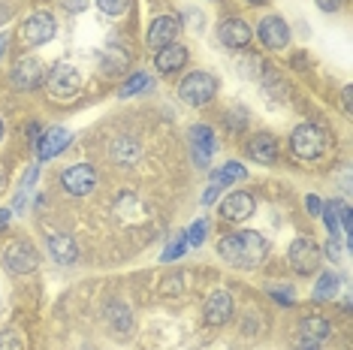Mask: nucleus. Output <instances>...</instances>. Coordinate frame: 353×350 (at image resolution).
Returning a JSON list of instances; mask_svg holds the SVG:
<instances>
[{
    "label": "nucleus",
    "instance_id": "nucleus-1",
    "mask_svg": "<svg viewBox=\"0 0 353 350\" xmlns=\"http://www.w3.org/2000/svg\"><path fill=\"white\" fill-rule=\"evenodd\" d=\"M218 254L232 269H256L263 260H266L269 242L260 233H254V229H236V233L221 238Z\"/></svg>",
    "mask_w": 353,
    "mask_h": 350
},
{
    "label": "nucleus",
    "instance_id": "nucleus-2",
    "mask_svg": "<svg viewBox=\"0 0 353 350\" xmlns=\"http://www.w3.org/2000/svg\"><path fill=\"white\" fill-rule=\"evenodd\" d=\"M218 94V79L196 70V73H188L179 82V100L188 103V106H205L208 100Z\"/></svg>",
    "mask_w": 353,
    "mask_h": 350
},
{
    "label": "nucleus",
    "instance_id": "nucleus-3",
    "mask_svg": "<svg viewBox=\"0 0 353 350\" xmlns=\"http://www.w3.org/2000/svg\"><path fill=\"white\" fill-rule=\"evenodd\" d=\"M290 151L299 161H317L326 151V133L317 124H299L290 133Z\"/></svg>",
    "mask_w": 353,
    "mask_h": 350
},
{
    "label": "nucleus",
    "instance_id": "nucleus-4",
    "mask_svg": "<svg viewBox=\"0 0 353 350\" xmlns=\"http://www.w3.org/2000/svg\"><path fill=\"white\" fill-rule=\"evenodd\" d=\"M3 266H6V272H12V275H30V272H37V266H39V254L28 238H12L3 248Z\"/></svg>",
    "mask_w": 353,
    "mask_h": 350
},
{
    "label": "nucleus",
    "instance_id": "nucleus-5",
    "mask_svg": "<svg viewBox=\"0 0 353 350\" xmlns=\"http://www.w3.org/2000/svg\"><path fill=\"white\" fill-rule=\"evenodd\" d=\"M287 260H290V269L296 275H311L320 269L323 254H320V245L311 236H299V238H293L290 251H287Z\"/></svg>",
    "mask_w": 353,
    "mask_h": 350
},
{
    "label": "nucleus",
    "instance_id": "nucleus-6",
    "mask_svg": "<svg viewBox=\"0 0 353 350\" xmlns=\"http://www.w3.org/2000/svg\"><path fill=\"white\" fill-rule=\"evenodd\" d=\"M46 85H49V94L58 100H67V97H76L79 88H82V76L73 63H54V67L46 73Z\"/></svg>",
    "mask_w": 353,
    "mask_h": 350
},
{
    "label": "nucleus",
    "instance_id": "nucleus-7",
    "mask_svg": "<svg viewBox=\"0 0 353 350\" xmlns=\"http://www.w3.org/2000/svg\"><path fill=\"white\" fill-rule=\"evenodd\" d=\"M61 185L70 196H88L94 187H97V172H94V166H88V163L70 166L67 172H61Z\"/></svg>",
    "mask_w": 353,
    "mask_h": 350
},
{
    "label": "nucleus",
    "instance_id": "nucleus-8",
    "mask_svg": "<svg viewBox=\"0 0 353 350\" xmlns=\"http://www.w3.org/2000/svg\"><path fill=\"white\" fill-rule=\"evenodd\" d=\"M256 34H260V43L266 45V49H287V45H290V28H287V21L281 19V15L260 19Z\"/></svg>",
    "mask_w": 353,
    "mask_h": 350
},
{
    "label": "nucleus",
    "instance_id": "nucleus-9",
    "mask_svg": "<svg viewBox=\"0 0 353 350\" xmlns=\"http://www.w3.org/2000/svg\"><path fill=\"white\" fill-rule=\"evenodd\" d=\"M21 37H25V45H43V43H49V39L54 37V19H52V12L37 10L25 21V25H21Z\"/></svg>",
    "mask_w": 353,
    "mask_h": 350
},
{
    "label": "nucleus",
    "instance_id": "nucleus-10",
    "mask_svg": "<svg viewBox=\"0 0 353 350\" xmlns=\"http://www.w3.org/2000/svg\"><path fill=\"white\" fill-rule=\"evenodd\" d=\"M179 34H181V21L175 15H157L148 28V45L154 52H160L163 45H172Z\"/></svg>",
    "mask_w": 353,
    "mask_h": 350
},
{
    "label": "nucleus",
    "instance_id": "nucleus-11",
    "mask_svg": "<svg viewBox=\"0 0 353 350\" xmlns=\"http://www.w3.org/2000/svg\"><path fill=\"white\" fill-rule=\"evenodd\" d=\"M70 139H73V133H70L67 127H49V130L39 133V139L34 142L37 157L39 161H52V157H58L61 151L70 145Z\"/></svg>",
    "mask_w": 353,
    "mask_h": 350
},
{
    "label": "nucleus",
    "instance_id": "nucleus-12",
    "mask_svg": "<svg viewBox=\"0 0 353 350\" xmlns=\"http://www.w3.org/2000/svg\"><path fill=\"white\" fill-rule=\"evenodd\" d=\"M203 317L208 326H223L232 317V296L227 290H214L208 293L203 302Z\"/></svg>",
    "mask_w": 353,
    "mask_h": 350
},
{
    "label": "nucleus",
    "instance_id": "nucleus-13",
    "mask_svg": "<svg viewBox=\"0 0 353 350\" xmlns=\"http://www.w3.org/2000/svg\"><path fill=\"white\" fill-rule=\"evenodd\" d=\"M10 79H12L15 88H21V91H30V88H37V85L46 82V67L37 58H25V61H19L12 67Z\"/></svg>",
    "mask_w": 353,
    "mask_h": 350
},
{
    "label": "nucleus",
    "instance_id": "nucleus-14",
    "mask_svg": "<svg viewBox=\"0 0 353 350\" xmlns=\"http://www.w3.org/2000/svg\"><path fill=\"white\" fill-rule=\"evenodd\" d=\"M190 151H194V163L196 166H208L212 163V157H214V133H212V127H205V124H196L194 130H190Z\"/></svg>",
    "mask_w": 353,
    "mask_h": 350
},
{
    "label": "nucleus",
    "instance_id": "nucleus-15",
    "mask_svg": "<svg viewBox=\"0 0 353 350\" xmlns=\"http://www.w3.org/2000/svg\"><path fill=\"white\" fill-rule=\"evenodd\" d=\"M245 151H248V157L251 161H256V163H263V166H272L278 161V139L272 136V133H254L251 139H248V145H245Z\"/></svg>",
    "mask_w": 353,
    "mask_h": 350
},
{
    "label": "nucleus",
    "instance_id": "nucleus-16",
    "mask_svg": "<svg viewBox=\"0 0 353 350\" xmlns=\"http://www.w3.org/2000/svg\"><path fill=\"white\" fill-rule=\"evenodd\" d=\"M251 37H254V30L242 19H223L218 25V39L227 49H245L251 43Z\"/></svg>",
    "mask_w": 353,
    "mask_h": 350
},
{
    "label": "nucleus",
    "instance_id": "nucleus-17",
    "mask_svg": "<svg viewBox=\"0 0 353 350\" xmlns=\"http://www.w3.org/2000/svg\"><path fill=\"white\" fill-rule=\"evenodd\" d=\"M254 214V196L245 194V190H232L227 200L221 203V218L227 220H236V224H242Z\"/></svg>",
    "mask_w": 353,
    "mask_h": 350
},
{
    "label": "nucleus",
    "instance_id": "nucleus-18",
    "mask_svg": "<svg viewBox=\"0 0 353 350\" xmlns=\"http://www.w3.org/2000/svg\"><path fill=\"white\" fill-rule=\"evenodd\" d=\"M188 63V49L184 45H163L157 54H154V67L160 70L163 76H172V73H179V70Z\"/></svg>",
    "mask_w": 353,
    "mask_h": 350
},
{
    "label": "nucleus",
    "instance_id": "nucleus-19",
    "mask_svg": "<svg viewBox=\"0 0 353 350\" xmlns=\"http://www.w3.org/2000/svg\"><path fill=\"white\" fill-rule=\"evenodd\" d=\"M49 254L61 262V266H67V262H76V257H79L76 242L70 236H52L49 238Z\"/></svg>",
    "mask_w": 353,
    "mask_h": 350
},
{
    "label": "nucleus",
    "instance_id": "nucleus-20",
    "mask_svg": "<svg viewBox=\"0 0 353 350\" xmlns=\"http://www.w3.org/2000/svg\"><path fill=\"white\" fill-rule=\"evenodd\" d=\"M242 178H248V169H245V163H239V161H230V163H223L221 169L212 172L214 187H227L232 181H242Z\"/></svg>",
    "mask_w": 353,
    "mask_h": 350
},
{
    "label": "nucleus",
    "instance_id": "nucleus-21",
    "mask_svg": "<svg viewBox=\"0 0 353 350\" xmlns=\"http://www.w3.org/2000/svg\"><path fill=\"white\" fill-rule=\"evenodd\" d=\"M329 332H332V326H329V320H326V317H320V314L305 317V320L299 323V336L311 338V341H323Z\"/></svg>",
    "mask_w": 353,
    "mask_h": 350
},
{
    "label": "nucleus",
    "instance_id": "nucleus-22",
    "mask_svg": "<svg viewBox=\"0 0 353 350\" xmlns=\"http://www.w3.org/2000/svg\"><path fill=\"white\" fill-rule=\"evenodd\" d=\"M106 317H109V323L115 326L118 332H130V326H133V314H130V308H127L124 302H112V305L106 308Z\"/></svg>",
    "mask_w": 353,
    "mask_h": 350
},
{
    "label": "nucleus",
    "instance_id": "nucleus-23",
    "mask_svg": "<svg viewBox=\"0 0 353 350\" xmlns=\"http://www.w3.org/2000/svg\"><path fill=\"white\" fill-rule=\"evenodd\" d=\"M112 157L118 163H136L139 161V145L133 139H115L112 142Z\"/></svg>",
    "mask_w": 353,
    "mask_h": 350
},
{
    "label": "nucleus",
    "instance_id": "nucleus-24",
    "mask_svg": "<svg viewBox=\"0 0 353 350\" xmlns=\"http://www.w3.org/2000/svg\"><path fill=\"white\" fill-rule=\"evenodd\" d=\"M127 63H130V54H127L124 49H109L106 54H103V70H106L109 76L124 73Z\"/></svg>",
    "mask_w": 353,
    "mask_h": 350
},
{
    "label": "nucleus",
    "instance_id": "nucleus-25",
    "mask_svg": "<svg viewBox=\"0 0 353 350\" xmlns=\"http://www.w3.org/2000/svg\"><path fill=\"white\" fill-rule=\"evenodd\" d=\"M339 284H341V278L335 272H323V275H320V281H317V287H314V299L317 302L332 299L335 293H339Z\"/></svg>",
    "mask_w": 353,
    "mask_h": 350
},
{
    "label": "nucleus",
    "instance_id": "nucleus-26",
    "mask_svg": "<svg viewBox=\"0 0 353 350\" xmlns=\"http://www.w3.org/2000/svg\"><path fill=\"white\" fill-rule=\"evenodd\" d=\"M151 88V79H148V73H133L127 82L118 88V94L121 97H133V94H139V91H148Z\"/></svg>",
    "mask_w": 353,
    "mask_h": 350
},
{
    "label": "nucleus",
    "instance_id": "nucleus-27",
    "mask_svg": "<svg viewBox=\"0 0 353 350\" xmlns=\"http://www.w3.org/2000/svg\"><path fill=\"white\" fill-rule=\"evenodd\" d=\"M320 218L326 220V229H329V238L339 236V203H326L323 209H320Z\"/></svg>",
    "mask_w": 353,
    "mask_h": 350
},
{
    "label": "nucleus",
    "instance_id": "nucleus-28",
    "mask_svg": "<svg viewBox=\"0 0 353 350\" xmlns=\"http://www.w3.org/2000/svg\"><path fill=\"white\" fill-rule=\"evenodd\" d=\"M100 12L109 15V19H118V15H124L127 10H130V0H97Z\"/></svg>",
    "mask_w": 353,
    "mask_h": 350
},
{
    "label": "nucleus",
    "instance_id": "nucleus-29",
    "mask_svg": "<svg viewBox=\"0 0 353 350\" xmlns=\"http://www.w3.org/2000/svg\"><path fill=\"white\" fill-rule=\"evenodd\" d=\"M205 229H208V220H194V224H190V229L184 233L188 248H199V245L205 242Z\"/></svg>",
    "mask_w": 353,
    "mask_h": 350
},
{
    "label": "nucleus",
    "instance_id": "nucleus-30",
    "mask_svg": "<svg viewBox=\"0 0 353 350\" xmlns=\"http://www.w3.org/2000/svg\"><path fill=\"white\" fill-rule=\"evenodd\" d=\"M184 251H188V238L179 236V238H175V242L170 245V248H166L163 254H160V260H163V262H172V260H179Z\"/></svg>",
    "mask_w": 353,
    "mask_h": 350
},
{
    "label": "nucleus",
    "instance_id": "nucleus-31",
    "mask_svg": "<svg viewBox=\"0 0 353 350\" xmlns=\"http://www.w3.org/2000/svg\"><path fill=\"white\" fill-rule=\"evenodd\" d=\"M0 350H25V338L19 332H0Z\"/></svg>",
    "mask_w": 353,
    "mask_h": 350
},
{
    "label": "nucleus",
    "instance_id": "nucleus-32",
    "mask_svg": "<svg viewBox=\"0 0 353 350\" xmlns=\"http://www.w3.org/2000/svg\"><path fill=\"white\" fill-rule=\"evenodd\" d=\"M305 209L314 214V218H320V209H323V203H320L317 194H308V196H305Z\"/></svg>",
    "mask_w": 353,
    "mask_h": 350
},
{
    "label": "nucleus",
    "instance_id": "nucleus-33",
    "mask_svg": "<svg viewBox=\"0 0 353 350\" xmlns=\"http://www.w3.org/2000/svg\"><path fill=\"white\" fill-rule=\"evenodd\" d=\"M272 296H275V302H284V305H293V296H290V287H272Z\"/></svg>",
    "mask_w": 353,
    "mask_h": 350
},
{
    "label": "nucleus",
    "instance_id": "nucleus-34",
    "mask_svg": "<svg viewBox=\"0 0 353 350\" xmlns=\"http://www.w3.org/2000/svg\"><path fill=\"white\" fill-rule=\"evenodd\" d=\"M61 3H63V10H70V12H82L88 6V0H61Z\"/></svg>",
    "mask_w": 353,
    "mask_h": 350
},
{
    "label": "nucleus",
    "instance_id": "nucleus-35",
    "mask_svg": "<svg viewBox=\"0 0 353 350\" xmlns=\"http://www.w3.org/2000/svg\"><path fill=\"white\" fill-rule=\"evenodd\" d=\"M296 350H320V341H311V338H302L296 341Z\"/></svg>",
    "mask_w": 353,
    "mask_h": 350
},
{
    "label": "nucleus",
    "instance_id": "nucleus-36",
    "mask_svg": "<svg viewBox=\"0 0 353 350\" xmlns=\"http://www.w3.org/2000/svg\"><path fill=\"white\" fill-rule=\"evenodd\" d=\"M317 6H320L323 12H335V10L341 6V0H317Z\"/></svg>",
    "mask_w": 353,
    "mask_h": 350
},
{
    "label": "nucleus",
    "instance_id": "nucleus-37",
    "mask_svg": "<svg viewBox=\"0 0 353 350\" xmlns=\"http://www.w3.org/2000/svg\"><path fill=\"white\" fill-rule=\"evenodd\" d=\"M218 190H221V187H214V185H212V187H208V190H205V194H203V203H205V205H212L214 200H218Z\"/></svg>",
    "mask_w": 353,
    "mask_h": 350
},
{
    "label": "nucleus",
    "instance_id": "nucleus-38",
    "mask_svg": "<svg viewBox=\"0 0 353 350\" xmlns=\"http://www.w3.org/2000/svg\"><path fill=\"white\" fill-rule=\"evenodd\" d=\"M350 88H344V91H341V106H344V112H350Z\"/></svg>",
    "mask_w": 353,
    "mask_h": 350
},
{
    "label": "nucleus",
    "instance_id": "nucleus-39",
    "mask_svg": "<svg viewBox=\"0 0 353 350\" xmlns=\"http://www.w3.org/2000/svg\"><path fill=\"white\" fill-rule=\"evenodd\" d=\"M10 224V209H0V229Z\"/></svg>",
    "mask_w": 353,
    "mask_h": 350
},
{
    "label": "nucleus",
    "instance_id": "nucleus-40",
    "mask_svg": "<svg viewBox=\"0 0 353 350\" xmlns=\"http://www.w3.org/2000/svg\"><path fill=\"white\" fill-rule=\"evenodd\" d=\"M6 43H10V34H0V58H3V52H6Z\"/></svg>",
    "mask_w": 353,
    "mask_h": 350
},
{
    "label": "nucleus",
    "instance_id": "nucleus-41",
    "mask_svg": "<svg viewBox=\"0 0 353 350\" xmlns=\"http://www.w3.org/2000/svg\"><path fill=\"white\" fill-rule=\"evenodd\" d=\"M3 187H6V175H3V169H0V194H3Z\"/></svg>",
    "mask_w": 353,
    "mask_h": 350
},
{
    "label": "nucleus",
    "instance_id": "nucleus-42",
    "mask_svg": "<svg viewBox=\"0 0 353 350\" xmlns=\"http://www.w3.org/2000/svg\"><path fill=\"white\" fill-rule=\"evenodd\" d=\"M0 142H3V118H0Z\"/></svg>",
    "mask_w": 353,
    "mask_h": 350
},
{
    "label": "nucleus",
    "instance_id": "nucleus-43",
    "mask_svg": "<svg viewBox=\"0 0 353 350\" xmlns=\"http://www.w3.org/2000/svg\"><path fill=\"white\" fill-rule=\"evenodd\" d=\"M248 3H254V6H260V3H266V0H248Z\"/></svg>",
    "mask_w": 353,
    "mask_h": 350
}]
</instances>
